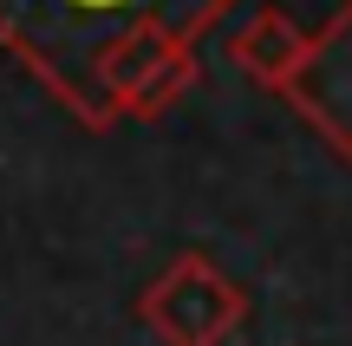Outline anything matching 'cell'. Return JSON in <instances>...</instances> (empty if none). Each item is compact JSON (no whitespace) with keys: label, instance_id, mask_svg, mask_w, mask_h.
Masks as SVG:
<instances>
[{"label":"cell","instance_id":"6da1fadb","mask_svg":"<svg viewBox=\"0 0 352 346\" xmlns=\"http://www.w3.org/2000/svg\"><path fill=\"white\" fill-rule=\"evenodd\" d=\"M222 7L228 0H0V46L104 131L189 85V46Z\"/></svg>","mask_w":352,"mask_h":346},{"label":"cell","instance_id":"7a4b0ae2","mask_svg":"<svg viewBox=\"0 0 352 346\" xmlns=\"http://www.w3.org/2000/svg\"><path fill=\"white\" fill-rule=\"evenodd\" d=\"M138 314L164 334V346H222L241 327V314H248V294H241L215 261L176 255L164 268V281L144 294Z\"/></svg>","mask_w":352,"mask_h":346},{"label":"cell","instance_id":"3957f363","mask_svg":"<svg viewBox=\"0 0 352 346\" xmlns=\"http://www.w3.org/2000/svg\"><path fill=\"white\" fill-rule=\"evenodd\" d=\"M280 91L320 125V138L340 144V151L352 157V0L333 13V26L320 39H307L300 72H294Z\"/></svg>","mask_w":352,"mask_h":346},{"label":"cell","instance_id":"277c9868","mask_svg":"<svg viewBox=\"0 0 352 346\" xmlns=\"http://www.w3.org/2000/svg\"><path fill=\"white\" fill-rule=\"evenodd\" d=\"M228 59L241 65L248 78H261V85H287L294 72H300V59H307V33L294 26V13H280V7H261L254 20H241V33L228 39Z\"/></svg>","mask_w":352,"mask_h":346}]
</instances>
